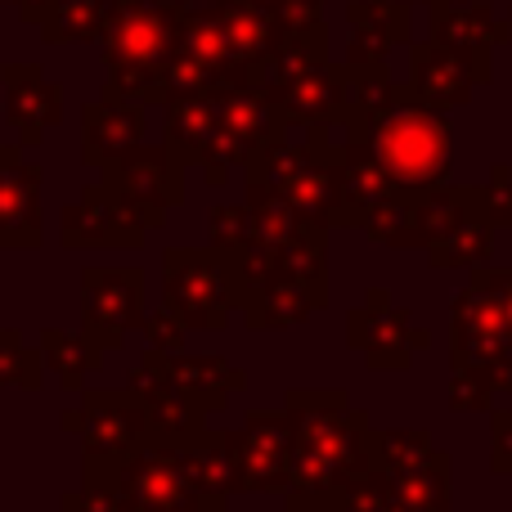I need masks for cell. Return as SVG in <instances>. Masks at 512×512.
<instances>
[{"mask_svg":"<svg viewBox=\"0 0 512 512\" xmlns=\"http://www.w3.org/2000/svg\"><path fill=\"white\" fill-rule=\"evenodd\" d=\"M234 481L248 495H288L292 472V418L288 409H248L239 427L225 432Z\"/></svg>","mask_w":512,"mask_h":512,"instance_id":"obj_10","label":"cell"},{"mask_svg":"<svg viewBox=\"0 0 512 512\" xmlns=\"http://www.w3.org/2000/svg\"><path fill=\"white\" fill-rule=\"evenodd\" d=\"M243 180H261L270 185L301 221L319 225V230H342V194H337V176L310 140L292 144L288 131L274 135L261 153L243 167Z\"/></svg>","mask_w":512,"mask_h":512,"instance_id":"obj_5","label":"cell"},{"mask_svg":"<svg viewBox=\"0 0 512 512\" xmlns=\"http://www.w3.org/2000/svg\"><path fill=\"white\" fill-rule=\"evenodd\" d=\"M243 194H248V212H252L256 243H265L270 252L292 248V243H297L306 230H319V225L301 221V216L292 212V207L283 203V198L274 194L270 185H261V180H243Z\"/></svg>","mask_w":512,"mask_h":512,"instance_id":"obj_27","label":"cell"},{"mask_svg":"<svg viewBox=\"0 0 512 512\" xmlns=\"http://www.w3.org/2000/svg\"><path fill=\"white\" fill-rule=\"evenodd\" d=\"M104 185L144 230H162L171 207L185 203V167L167 153V144H140L117 158L113 167H104Z\"/></svg>","mask_w":512,"mask_h":512,"instance_id":"obj_11","label":"cell"},{"mask_svg":"<svg viewBox=\"0 0 512 512\" xmlns=\"http://www.w3.org/2000/svg\"><path fill=\"white\" fill-rule=\"evenodd\" d=\"M490 472L512 477V409H490Z\"/></svg>","mask_w":512,"mask_h":512,"instance_id":"obj_37","label":"cell"},{"mask_svg":"<svg viewBox=\"0 0 512 512\" xmlns=\"http://www.w3.org/2000/svg\"><path fill=\"white\" fill-rule=\"evenodd\" d=\"M63 432L77 436L81 468H113L140 450L153 418L131 387H86L81 405L63 414Z\"/></svg>","mask_w":512,"mask_h":512,"instance_id":"obj_6","label":"cell"},{"mask_svg":"<svg viewBox=\"0 0 512 512\" xmlns=\"http://www.w3.org/2000/svg\"><path fill=\"white\" fill-rule=\"evenodd\" d=\"M144 108L140 99H126L108 90L104 99L86 104L81 113V162L95 171L113 167L117 158H126L131 149L144 144Z\"/></svg>","mask_w":512,"mask_h":512,"instance_id":"obj_15","label":"cell"},{"mask_svg":"<svg viewBox=\"0 0 512 512\" xmlns=\"http://www.w3.org/2000/svg\"><path fill=\"white\" fill-rule=\"evenodd\" d=\"M207 234H212V248L221 256H234L248 248V243H256L248 203H216L207 212Z\"/></svg>","mask_w":512,"mask_h":512,"instance_id":"obj_33","label":"cell"},{"mask_svg":"<svg viewBox=\"0 0 512 512\" xmlns=\"http://www.w3.org/2000/svg\"><path fill=\"white\" fill-rule=\"evenodd\" d=\"M486 221L495 225V230H512V171L499 162L495 171H490L486 180Z\"/></svg>","mask_w":512,"mask_h":512,"instance_id":"obj_36","label":"cell"},{"mask_svg":"<svg viewBox=\"0 0 512 512\" xmlns=\"http://www.w3.org/2000/svg\"><path fill=\"white\" fill-rule=\"evenodd\" d=\"M486 274H490V283L499 288V306H504L508 333H512V270H490V265H486Z\"/></svg>","mask_w":512,"mask_h":512,"instance_id":"obj_38","label":"cell"},{"mask_svg":"<svg viewBox=\"0 0 512 512\" xmlns=\"http://www.w3.org/2000/svg\"><path fill=\"white\" fill-rule=\"evenodd\" d=\"M162 306L176 310L194 333H221L234 315V292L225 256L207 248H167L162 252Z\"/></svg>","mask_w":512,"mask_h":512,"instance_id":"obj_7","label":"cell"},{"mask_svg":"<svg viewBox=\"0 0 512 512\" xmlns=\"http://www.w3.org/2000/svg\"><path fill=\"white\" fill-rule=\"evenodd\" d=\"M369 144L400 194H423V189H436L450 180V122H445L441 108L414 99L409 90L396 95V104L369 126Z\"/></svg>","mask_w":512,"mask_h":512,"instance_id":"obj_3","label":"cell"},{"mask_svg":"<svg viewBox=\"0 0 512 512\" xmlns=\"http://www.w3.org/2000/svg\"><path fill=\"white\" fill-rule=\"evenodd\" d=\"M283 117L274 113V104L252 86H230L216 90V140L212 153L203 158V176L212 189H221L230 180V167H248L256 153L283 135Z\"/></svg>","mask_w":512,"mask_h":512,"instance_id":"obj_9","label":"cell"},{"mask_svg":"<svg viewBox=\"0 0 512 512\" xmlns=\"http://www.w3.org/2000/svg\"><path fill=\"white\" fill-rule=\"evenodd\" d=\"M346 18H351V59L346 63H387V50L409 41V5L355 0Z\"/></svg>","mask_w":512,"mask_h":512,"instance_id":"obj_22","label":"cell"},{"mask_svg":"<svg viewBox=\"0 0 512 512\" xmlns=\"http://www.w3.org/2000/svg\"><path fill=\"white\" fill-rule=\"evenodd\" d=\"M490 81V50H459L445 41H423L409 50V95L423 104L441 108H463L472 90Z\"/></svg>","mask_w":512,"mask_h":512,"instance_id":"obj_14","label":"cell"},{"mask_svg":"<svg viewBox=\"0 0 512 512\" xmlns=\"http://www.w3.org/2000/svg\"><path fill=\"white\" fill-rule=\"evenodd\" d=\"M144 225L126 212V203L104 185L90 180L77 198L59 212V243L68 252H135L144 248Z\"/></svg>","mask_w":512,"mask_h":512,"instance_id":"obj_13","label":"cell"},{"mask_svg":"<svg viewBox=\"0 0 512 512\" xmlns=\"http://www.w3.org/2000/svg\"><path fill=\"white\" fill-rule=\"evenodd\" d=\"M279 265L288 279H297L306 292H315L319 306H328V230H306L292 248L279 252Z\"/></svg>","mask_w":512,"mask_h":512,"instance_id":"obj_31","label":"cell"},{"mask_svg":"<svg viewBox=\"0 0 512 512\" xmlns=\"http://www.w3.org/2000/svg\"><path fill=\"white\" fill-rule=\"evenodd\" d=\"M5 117L18 126V144H41L63 117V86H54L36 63H5Z\"/></svg>","mask_w":512,"mask_h":512,"instance_id":"obj_16","label":"cell"},{"mask_svg":"<svg viewBox=\"0 0 512 512\" xmlns=\"http://www.w3.org/2000/svg\"><path fill=\"white\" fill-rule=\"evenodd\" d=\"M274 104V113L283 117V126H315L342 117L346 104V63H315L310 72L292 77L288 86L265 95Z\"/></svg>","mask_w":512,"mask_h":512,"instance_id":"obj_18","label":"cell"},{"mask_svg":"<svg viewBox=\"0 0 512 512\" xmlns=\"http://www.w3.org/2000/svg\"><path fill=\"white\" fill-rule=\"evenodd\" d=\"M45 355L41 346H32L18 328H0V391L18 387V391H41L45 387Z\"/></svg>","mask_w":512,"mask_h":512,"instance_id":"obj_32","label":"cell"},{"mask_svg":"<svg viewBox=\"0 0 512 512\" xmlns=\"http://www.w3.org/2000/svg\"><path fill=\"white\" fill-rule=\"evenodd\" d=\"M504 36H508V27L495 23L490 5H468V0L432 5V41L459 45V50H490Z\"/></svg>","mask_w":512,"mask_h":512,"instance_id":"obj_26","label":"cell"},{"mask_svg":"<svg viewBox=\"0 0 512 512\" xmlns=\"http://www.w3.org/2000/svg\"><path fill=\"white\" fill-rule=\"evenodd\" d=\"M315 310H319L315 292H306L297 279L279 274L270 288L256 292V297L239 310V315H243V324H248V328H261V333H283V328L306 324Z\"/></svg>","mask_w":512,"mask_h":512,"instance_id":"obj_24","label":"cell"},{"mask_svg":"<svg viewBox=\"0 0 512 512\" xmlns=\"http://www.w3.org/2000/svg\"><path fill=\"white\" fill-rule=\"evenodd\" d=\"M167 373L180 387V396H185L203 418L216 414V409H225V400H230L234 391L248 387V373H243L239 364L221 360V355H180V351H171Z\"/></svg>","mask_w":512,"mask_h":512,"instance_id":"obj_19","label":"cell"},{"mask_svg":"<svg viewBox=\"0 0 512 512\" xmlns=\"http://www.w3.org/2000/svg\"><path fill=\"white\" fill-rule=\"evenodd\" d=\"M144 270L140 265H86L77 279V328L99 351H122L144 324Z\"/></svg>","mask_w":512,"mask_h":512,"instance_id":"obj_8","label":"cell"},{"mask_svg":"<svg viewBox=\"0 0 512 512\" xmlns=\"http://www.w3.org/2000/svg\"><path fill=\"white\" fill-rule=\"evenodd\" d=\"M288 418V512H342L355 477L369 468V414L342 387H297L288 391Z\"/></svg>","mask_w":512,"mask_h":512,"instance_id":"obj_1","label":"cell"},{"mask_svg":"<svg viewBox=\"0 0 512 512\" xmlns=\"http://www.w3.org/2000/svg\"><path fill=\"white\" fill-rule=\"evenodd\" d=\"M436 454V441L423 432V427H373L369 432V463L382 472H409L423 468Z\"/></svg>","mask_w":512,"mask_h":512,"instance_id":"obj_30","label":"cell"},{"mask_svg":"<svg viewBox=\"0 0 512 512\" xmlns=\"http://www.w3.org/2000/svg\"><path fill=\"white\" fill-rule=\"evenodd\" d=\"M126 387H131L135 396L144 400L153 427H167V432H189V427H203L207 423V418L198 414V409L189 405L185 396H180L176 382H171L167 355H162V351H149V346H144V355H140V364L131 369Z\"/></svg>","mask_w":512,"mask_h":512,"instance_id":"obj_20","label":"cell"},{"mask_svg":"<svg viewBox=\"0 0 512 512\" xmlns=\"http://www.w3.org/2000/svg\"><path fill=\"white\" fill-rule=\"evenodd\" d=\"M50 512H72V508H68V504H59V508H50Z\"/></svg>","mask_w":512,"mask_h":512,"instance_id":"obj_41","label":"cell"},{"mask_svg":"<svg viewBox=\"0 0 512 512\" xmlns=\"http://www.w3.org/2000/svg\"><path fill=\"white\" fill-rule=\"evenodd\" d=\"M346 342L351 351H360L369 360L373 373H405L414 351L432 346V333L414 324L405 306H396L387 288H369L364 306H355L346 315Z\"/></svg>","mask_w":512,"mask_h":512,"instance_id":"obj_12","label":"cell"},{"mask_svg":"<svg viewBox=\"0 0 512 512\" xmlns=\"http://www.w3.org/2000/svg\"><path fill=\"white\" fill-rule=\"evenodd\" d=\"M45 171L18 158L0 171V252H27L45 243Z\"/></svg>","mask_w":512,"mask_h":512,"instance_id":"obj_17","label":"cell"},{"mask_svg":"<svg viewBox=\"0 0 512 512\" xmlns=\"http://www.w3.org/2000/svg\"><path fill=\"white\" fill-rule=\"evenodd\" d=\"M176 512H230V508H225V499H198V504L176 508Z\"/></svg>","mask_w":512,"mask_h":512,"instance_id":"obj_39","label":"cell"},{"mask_svg":"<svg viewBox=\"0 0 512 512\" xmlns=\"http://www.w3.org/2000/svg\"><path fill=\"white\" fill-rule=\"evenodd\" d=\"M427 261L432 270H477V265H490L495 256V225L486 216H472V221L454 225L450 234H441L436 243H427Z\"/></svg>","mask_w":512,"mask_h":512,"instance_id":"obj_29","label":"cell"},{"mask_svg":"<svg viewBox=\"0 0 512 512\" xmlns=\"http://www.w3.org/2000/svg\"><path fill=\"white\" fill-rule=\"evenodd\" d=\"M18 158H23V144H0V171L14 167Z\"/></svg>","mask_w":512,"mask_h":512,"instance_id":"obj_40","label":"cell"},{"mask_svg":"<svg viewBox=\"0 0 512 512\" xmlns=\"http://www.w3.org/2000/svg\"><path fill=\"white\" fill-rule=\"evenodd\" d=\"M162 108H167V131H162L167 153L185 171L203 167V158L212 153L216 140V90H207V95H171Z\"/></svg>","mask_w":512,"mask_h":512,"instance_id":"obj_21","label":"cell"},{"mask_svg":"<svg viewBox=\"0 0 512 512\" xmlns=\"http://www.w3.org/2000/svg\"><path fill=\"white\" fill-rule=\"evenodd\" d=\"M432 5H450V0H432Z\"/></svg>","mask_w":512,"mask_h":512,"instance_id":"obj_42","label":"cell"},{"mask_svg":"<svg viewBox=\"0 0 512 512\" xmlns=\"http://www.w3.org/2000/svg\"><path fill=\"white\" fill-rule=\"evenodd\" d=\"M391 512H454V463H450V454L436 450L423 468L396 472V477H391Z\"/></svg>","mask_w":512,"mask_h":512,"instance_id":"obj_23","label":"cell"},{"mask_svg":"<svg viewBox=\"0 0 512 512\" xmlns=\"http://www.w3.org/2000/svg\"><path fill=\"white\" fill-rule=\"evenodd\" d=\"M41 355L50 378H59L63 391H86V378H95L104 369V351L90 342L86 333H68V328H41Z\"/></svg>","mask_w":512,"mask_h":512,"instance_id":"obj_25","label":"cell"},{"mask_svg":"<svg viewBox=\"0 0 512 512\" xmlns=\"http://www.w3.org/2000/svg\"><path fill=\"white\" fill-rule=\"evenodd\" d=\"M108 14H113V0H45L36 27L54 45L99 41L108 27Z\"/></svg>","mask_w":512,"mask_h":512,"instance_id":"obj_28","label":"cell"},{"mask_svg":"<svg viewBox=\"0 0 512 512\" xmlns=\"http://www.w3.org/2000/svg\"><path fill=\"white\" fill-rule=\"evenodd\" d=\"M495 396L499 391L490 387L486 378L454 369V378H450V409L454 414H490V409H495Z\"/></svg>","mask_w":512,"mask_h":512,"instance_id":"obj_34","label":"cell"},{"mask_svg":"<svg viewBox=\"0 0 512 512\" xmlns=\"http://www.w3.org/2000/svg\"><path fill=\"white\" fill-rule=\"evenodd\" d=\"M185 5L171 0H113L104 27L108 90L140 104H167V63L180 45Z\"/></svg>","mask_w":512,"mask_h":512,"instance_id":"obj_2","label":"cell"},{"mask_svg":"<svg viewBox=\"0 0 512 512\" xmlns=\"http://www.w3.org/2000/svg\"><path fill=\"white\" fill-rule=\"evenodd\" d=\"M140 333H144V346H149V351H180V346H185V319L176 315V310H167V306H158V310H149V315H144V324H140Z\"/></svg>","mask_w":512,"mask_h":512,"instance_id":"obj_35","label":"cell"},{"mask_svg":"<svg viewBox=\"0 0 512 512\" xmlns=\"http://www.w3.org/2000/svg\"><path fill=\"white\" fill-rule=\"evenodd\" d=\"M450 369L477 373L499 396L512 391V333L486 265L472 270L450 306Z\"/></svg>","mask_w":512,"mask_h":512,"instance_id":"obj_4","label":"cell"}]
</instances>
